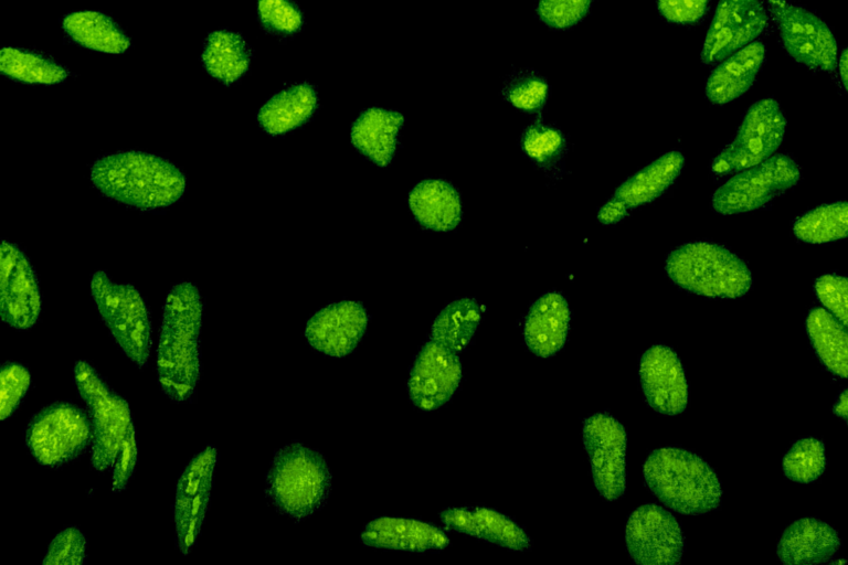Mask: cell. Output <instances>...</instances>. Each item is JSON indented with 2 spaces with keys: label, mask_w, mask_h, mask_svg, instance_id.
Listing matches in <instances>:
<instances>
[{
  "label": "cell",
  "mask_w": 848,
  "mask_h": 565,
  "mask_svg": "<svg viewBox=\"0 0 848 565\" xmlns=\"http://www.w3.org/2000/svg\"><path fill=\"white\" fill-rule=\"evenodd\" d=\"M203 302L190 281L174 284L167 294L156 350V375L163 395L186 403L201 377Z\"/></svg>",
  "instance_id": "cell-1"
},
{
  "label": "cell",
  "mask_w": 848,
  "mask_h": 565,
  "mask_svg": "<svg viewBox=\"0 0 848 565\" xmlns=\"http://www.w3.org/2000/svg\"><path fill=\"white\" fill-rule=\"evenodd\" d=\"M93 186L105 198L140 211L166 209L186 192L184 173L170 160L144 151H117L89 168Z\"/></svg>",
  "instance_id": "cell-2"
},
{
  "label": "cell",
  "mask_w": 848,
  "mask_h": 565,
  "mask_svg": "<svg viewBox=\"0 0 848 565\" xmlns=\"http://www.w3.org/2000/svg\"><path fill=\"white\" fill-rule=\"evenodd\" d=\"M643 477L650 492L669 509L689 515L706 514L721 500V484L699 456L676 447L649 454Z\"/></svg>",
  "instance_id": "cell-3"
},
{
  "label": "cell",
  "mask_w": 848,
  "mask_h": 565,
  "mask_svg": "<svg viewBox=\"0 0 848 565\" xmlns=\"http://www.w3.org/2000/svg\"><path fill=\"white\" fill-rule=\"evenodd\" d=\"M330 489L331 473L318 451L292 443L274 454L265 493L279 513L304 520L325 504Z\"/></svg>",
  "instance_id": "cell-4"
},
{
  "label": "cell",
  "mask_w": 848,
  "mask_h": 565,
  "mask_svg": "<svg viewBox=\"0 0 848 565\" xmlns=\"http://www.w3.org/2000/svg\"><path fill=\"white\" fill-rule=\"evenodd\" d=\"M665 267L678 287L709 298H739L752 285L746 264L730 249L709 242L678 246L668 254Z\"/></svg>",
  "instance_id": "cell-5"
},
{
  "label": "cell",
  "mask_w": 848,
  "mask_h": 565,
  "mask_svg": "<svg viewBox=\"0 0 848 565\" xmlns=\"http://www.w3.org/2000/svg\"><path fill=\"white\" fill-rule=\"evenodd\" d=\"M95 307L119 350L138 369L147 366L152 347L148 305L135 286L96 270L89 281Z\"/></svg>",
  "instance_id": "cell-6"
},
{
  "label": "cell",
  "mask_w": 848,
  "mask_h": 565,
  "mask_svg": "<svg viewBox=\"0 0 848 565\" xmlns=\"http://www.w3.org/2000/svg\"><path fill=\"white\" fill-rule=\"evenodd\" d=\"M73 379L92 425L91 463L97 471L112 470L121 444L134 425L129 405L87 360L74 363Z\"/></svg>",
  "instance_id": "cell-7"
},
{
  "label": "cell",
  "mask_w": 848,
  "mask_h": 565,
  "mask_svg": "<svg viewBox=\"0 0 848 565\" xmlns=\"http://www.w3.org/2000/svg\"><path fill=\"white\" fill-rule=\"evenodd\" d=\"M92 441L87 411L71 402H54L38 411L29 420L24 443L34 460L43 467L60 468L81 457Z\"/></svg>",
  "instance_id": "cell-8"
},
{
  "label": "cell",
  "mask_w": 848,
  "mask_h": 565,
  "mask_svg": "<svg viewBox=\"0 0 848 565\" xmlns=\"http://www.w3.org/2000/svg\"><path fill=\"white\" fill-rule=\"evenodd\" d=\"M785 129L786 118L775 99L755 102L745 113L732 141L713 159L711 171L723 177L766 160L782 143Z\"/></svg>",
  "instance_id": "cell-9"
},
{
  "label": "cell",
  "mask_w": 848,
  "mask_h": 565,
  "mask_svg": "<svg viewBox=\"0 0 848 565\" xmlns=\"http://www.w3.org/2000/svg\"><path fill=\"white\" fill-rule=\"evenodd\" d=\"M801 179V168L786 154H773L766 160L736 172L719 186L711 207L723 215L753 211L794 186Z\"/></svg>",
  "instance_id": "cell-10"
},
{
  "label": "cell",
  "mask_w": 848,
  "mask_h": 565,
  "mask_svg": "<svg viewBox=\"0 0 848 565\" xmlns=\"http://www.w3.org/2000/svg\"><path fill=\"white\" fill-rule=\"evenodd\" d=\"M766 9L783 47L796 62L814 71L833 72L837 67V42L820 18L788 0H767Z\"/></svg>",
  "instance_id": "cell-11"
},
{
  "label": "cell",
  "mask_w": 848,
  "mask_h": 565,
  "mask_svg": "<svg viewBox=\"0 0 848 565\" xmlns=\"http://www.w3.org/2000/svg\"><path fill=\"white\" fill-rule=\"evenodd\" d=\"M218 458L216 448L205 446L190 459L177 480L173 523L176 545L182 555L191 552L201 534Z\"/></svg>",
  "instance_id": "cell-12"
},
{
  "label": "cell",
  "mask_w": 848,
  "mask_h": 565,
  "mask_svg": "<svg viewBox=\"0 0 848 565\" xmlns=\"http://www.w3.org/2000/svg\"><path fill=\"white\" fill-rule=\"evenodd\" d=\"M582 436L595 488L604 499L617 500L626 489L627 437L623 425L608 414H593L584 419Z\"/></svg>",
  "instance_id": "cell-13"
},
{
  "label": "cell",
  "mask_w": 848,
  "mask_h": 565,
  "mask_svg": "<svg viewBox=\"0 0 848 565\" xmlns=\"http://www.w3.org/2000/svg\"><path fill=\"white\" fill-rule=\"evenodd\" d=\"M42 299L36 273L25 253L14 243L1 241L0 316L15 330L31 329L39 320Z\"/></svg>",
  "instance_id": "cell-14"
},
{
  "label": "cell",
  "mask_w": 848,
  "mask_h": 565,
  "mask_svg": "<svg viewBox=\"0 0 848 565\" xmlns=\"http://www.w3.org/2000/svg\"><path fill=\"white\" fill-rule=\"evenodd\" d=\"M625 542L632 559L640 565L678 564L683 534L676 519L656 504L638 507L628 516Z\"/></svg>",
  "instance_id": "cell-15"
},
{
  "label": "cell",
  "mask_w": 848,
  "mask_h": 565,
  "mask_svg": "<svg viewBox=\"0 0 848 565\" xmlns=\"http://www.w3.org/2000/svg\"><path fill=\"white\" fill-rule=\"evenodd\" d=\"M767 24L763 0H720L706 34L701 62L712 65L755 41Z\"/></svg>",
  "instance_id": "cell-16"
},
{
  "label": "cell",
  "mask_w": 848,
  "mask_h": 565,
  "mask_svg": "<svg viewBox=\"0 0 848 565\" xmlns=\"http://www.w3.org/2000/svg\"><path fill=\"white\" fill-rule=\"evenodd\" d=\"M460 379L458 354L430 339L418 351L410 371V399L422 411L436 409L451 399Z\"/></svg>",
  "instance_id": "cell-17"
},
{
  "label": "cell",
  "mask_w": 848,
  "mask_h": 565,
  "mask_svg": "<svg viewBox=\"0 0 848 565\" xmlns=\"http://www.w3.org/2000/svg\"><path fill=\"white\" fill-rule=\"evenodd\" d=\"M639 381L648 406L664 415L682 413L688 403V386L677 354L668 347L654 345L639 361Z\"/></svg>",
  "instance_id": "cell-18"
},
{
  "label": "cell",
  "mask_w": 848,
  "mask_h": 565,
  "mask_svg": "<svg viewBox=\"0 0 848 565\" xmlns=\"http://www.w3.org/2000/svg\"><path fill=\"white\" fill-rule=\"evenodd\" d=\"M368 320V312L360 302L339 301L320 309L308 320L305 337L316 351L342 358L357 348Z\"/></svg>",
  "instance_id": "cell-19"
},
{
  "label": "cell",
  "mask_w": 848,
  "mask_h": 565,
  "mask_svg": "<svg viewBox=\"0 0 848 565\" xmlns=\"http://www.w3.org/2000/svg\"><path fill=\"white\" fill-rule=\"evenodd\" d=\"M360 540L367 546L407 552L437 551L449 543L447 535L430 523L389 516L370 521Z\"/></svg>",
  "instance_id": "cell-20"
},
{
  "label": "cell",
  "mask_w": 848,
  "mask_h": 565,
  "mask_svg": "<svg viewBox=\"0 0 848 565\" xmlns=\"http://www.w3.org/2000/svg\"><path fill=\"white\" fill-rule=\"evenodd\" d=\"M569 326L568 302L558 292H547L532 303L526 316L524 342L536 355L552 356L565 343Z\"/></svg>",
  "instance_id": "cell-21"
},
{
  "label": "cell",
  "mask_w": 848,
  "mask_h": 565,
  "mask_svg": "<svg viewBox=\"0 0 848 565\" xmlns=\"http://www.w3.org/2000/svg\"><path fill=\"white\" fill-rule=\"evenodd\" d=\"M840 545L839 535L834 527L820 520L805 518L785 529L776 553L784 564H818L831 558Z\"/></svg>",
  "instance_id": "cell-22"
},
{
  "label": "cell",
  "mask_w": 848,
  "mask_h": 565,
  "mask_svg": "<svg viewBox=\"0 0 848 565\" xmlns=\"http://www.w3.org/2000/svg\"><path fill=\"white\" fill-rule=\"evenodd\" d=\"M764 60L765 46L755 40L717 63L706 83L707 98L722 105L741 97L754 83Z\"/></svg>",
  "instance_id": "cell-23"
},
{
  "label": "cell",
  "mask_w": 848,
  "mask_h": 565,
  "mask_svg": "<svg viewBox=\"0 0 848 565\" xmlns=\"http://www.w3.org/2000/svg\"><path fill=\"white\" fill-rule=\"evenodd\" d=\"M402 114L372 107L365 109L351 127V143L379 167H386L395 152Z\"/></svg>",
  "instance_id": "cell-24"
},
{
  "label": "cell",
  "mask_w": 848,
  "mask_h": 565,
  "mask_svg": "<svg viewBox=\"0 0 848 565\" xmlns=\"http://www.w3.org/2000/svg\"><path fill=\"white\" fill-rule=\"evenodd\" d=\"M409 205L418 223L433 231L454 230L463 215L458 192L441 179L418 182L409 194Z\"/></svg>",
  "instance_id": "cell-25"
},
{
  "label": "cell",
  "mask_w": 848,
  "mask_h": 565,
  "mask_svg": "<svg viewBox=\"0 0 848 565\" xmlns=\"http://www.w3.org/2000/svg\"><path fill=\"white\" fill-rule=\"evenodd\" d=\"M317 92L308 83L292 85L271 97L258 110L259 126L272 136L305 124L317 108Z\"/></svg>",
  "instance_id": "cell-26"
},
{
  "label": "cell",
  "mask_w": 848,
  "mask_h": 565,
  "mask_svg": "<svg viewBox=\"0 0 848 565\" xmlns=\"http://www.w3.org/2000/svg\"><path fill=\"white\" fill-rule=\"evenodd\" d=\"M681 152L669 151L629 177L615 191V198L635 207L661 195L677 179L683 167Z\"/></svg>",
  "instance_id": "cell-27"
},
{
  "label": "cell",
  "mask_w": 848,
  "mask_h": 565,
  "mask_svg": "<svg viewBox=\"0 0 848 565\" xmlns=\"http://www.w3.org/2000/svg\"><path fill=\"white\" fill-rule=\"evenodd\" d=\"M62 28L75 43L89 50L119 54L127 51L130 41L119 25L98 11H76L64 17Z\"/></svg>",
  "instance_id": "cell-28"
},
{
  "label": "cell",
  "mask_w": 848,
  "mask_h": 565,
  "mask_svg": "<svg viewBox=\"0 0 848 565\" xmlns=\"http://www.w3.org/2000/svg\"><path fill=\"white\" fill-rule=\"evenodd\" d=\"M201 60L212 77L229 85L246 73L251 50L239 33L220 30L205 39Z\"/></svg>",
  "instance_id": "cell-29"
},
{
  "label": "cell",
  "mask_w": 848,
  "mask_h": 565,
  "mask_svg": "<svg viewBox=\"0 0 848 565\" xmlns=\"http://www.w3.org/2000/svg\"><path fill=\"white\" fill-rule=\"evenodd\" d=\"M812 345L822 363L834 374H848V334L846 327L824 308H814L806 319Z\"/></svg>",
  "instance_id": "cell-30"
},
{
  "label": "cell",
  "mask_w": 848,
  "mask_h": 565,
  "mask_svg": "<svg viewBox=\"0 0 848 565\" xmlns=\"http://www.w3.org/2000/svg\"><path fill=\"white\" fill-rule=\"evenodd\" d=\"M480 318L481 308L475 299L452 301L433 321L430 339L458 354L470 342Z\"/></svg>",
  "instance_id": "cell-31"
},
{
  "label": "cell",
  "mask_w": 848,
  "mask_h": 565,
  "mask_svg": "<svg viewBox=\"0 0 848 565\" xmlns=\"http://www.w3.org/2000/svg\"><path fill=\"white\" fill-rule=\"evenodd\" d=\"M0 72L19 82L44 85L62 83L68 76V71L54 60L11 46L3 47L0 52Z\"/></svg>",
  "instance_id": "cell-32"
},
{
  "label": "cell",
  "mask_w": 848,
  "mask_h": 565,
  "mask_svg": "<svg viewBox=\"0 0 848 565\" xmlns=\"http://www.w3.org/2000/svg\"><path fill=\"white\" fill-rule=\"evenodd\" d=\"M524 154L541 170L558 174L562 171L568 149L563 132L537 118L527 126L520 139Z\"/></svg>",
  "instance_id": "cell-33"
},
{
  "label": "cell",
  "mask_w": 848,
  "mask_h": 565,
  "mask_svg": "<svg viewBox=\"0 0 848 565\" xmlns=\"http://www.w3.org/2000/svg\"><path fill=\"white\" fill-rule=\"evenodd\" d=\"M848 204L846 201L824 204L799 216L793 226L799 239L814 243H829L847 236Z\"/></svg>",
  "instance_id": "cell-34"
},
{
  "label": "cell",
  "mask_w": 848,
  "mask_h": 565,
  "mask_svg": "<svg viewBox=\"0 0 848 565\" xmlns=\"http://www.w3.org/2000/svg\"><path fill=\"white\" fill-rule=\"evenodd\" d=\"M474 537H478L511 551L530 547L527 533L511 519L492 509L473 508Z\"/></svg>",
  "instance_id": "cell-35"
},
{
  "label": "cell",
  "mask_w": 848,
  "mask_h": 565,
  "mask_svg": "<svg viewBox=\"0 0 848 565\" xmlns=\"http://www.w3.org/2000/svg\"><path fill=\"white\" fill-rule=\"evenodd\" d=\"M550 85L536 70L512 72L505 81L501 95L518 109L539 113L549 97Z\"/></svg>",
  "instance_id": "cell-36"
},
{
  "label": "cell",
  "mask_w": 848,
  "mask_h": 565,
  "mask_svg": "<svg viewBox=\"0 0 848 565\" xmlns=\"http://www.w3.org/2000/svg\"><path fill=\"white\" fill-rule=\"evenodd\" d=\"M782 466L789 480L801 483L815 481L826 467L824 444L813 437L797 440L784 456Z\"/></svg>",
  "instance_id": "cell-37"
},
{
  "label": "cell",
  "mask_w": 848,
  "mask_h": 565,
  "mask_svg": "<svg viewBox=\"0 0 848 565\" xmlns=\"http://www.w3.org/2000/svg\"><path fill=\"white\" fill-rule=\"evenodd\" d=\"M257 17L262 26L278 36L296 34L304 18L292 0H257Z\"/></svg>",
  "instance_id": "cell-38"
},
{
  "label": "cell",
  "mask_w": 848,
  "mask_h": 565,
  "mask_svg": "<svg viewBox=\"0 0 848 565\" xmlns=\"http://www.w3.org/2000/svg\"><path fill=\"white\" fill-rule=\"evenodd\" d=\"M87 559V540L77 526L61 530L50 542L43 565H82Z\"/></svg>",
  "instance_id": "cell-39"
},
{
  "label": "cell",
  "mask_w": 848,
  "mask_h": 565,
  "mask_svg": "<svg viewBox=\"0 0 848 565\" xmlns=\"http://www.w3.org/2000/svg\"><path fill=\"white\" fill-rule=\"evenodd\" d=\"M31 385L29 370L19 362L2 363L0 371V418H9L23 401Z\"/></svg>",
  "instance_id": "cell-40"
},
{
  "label": "cell",
  "mask_w": 848,
  "mask_h": 565,
  "mask_svg": "<svg viewBox=\"0 0 848 565\" xmlns=\"http://www.w3.org/2000/svg\"><path fill=\"white\" fill-rule=\"evenodd\" d=\"M593 0H539L537 15L547 26L554 30L570 29L580 23L589 13Z\"/></svg>",
  "instance_id": "cell-41"
},
{
  "label": "cell",
  "mask_w": 848,
  "mask_h": 565,
  "mask_svg": "<svg viewBox=\"0 0 848 565\" xmlns=\"http://www.w3.org/2000/svg\"><path fill=\"white\" fill-rule=\"evenodd\" d=\"M815 291L819 301L845 327L848 322V282L844 276L828 274L815 281Z\"/></svg>",
  "instance_id": "cell-42"
},
{
  "label": "cell",
  "mask_w": 848,
  "mask_h": 565,
  "mask_svg": "<svg viewBox=\"0 0 848 565\" xmlns=\"http://www.w3.org/2000/svg\"><path fill=\"white\" fill-rule=\"evenodd\" d=\"M138 461L136 429L132 425L125 437L116 460L112 467V491L120 493L132 478Z\"/></svg>",
  "instance_id": "cell-43"
},
{
  "label": "cell",
  "mask_w": 848,
  "mask_h": 565,
  "mask_svg": "<svg viewBox=\"0 0 848 565\" xmlns=\"http://www.w3.org/2000/svg\"><path fill=\"white\" fill-rule=\"evenodd\" d=\"M709 0H657L659 13L669 22L696 24L707 12Z\"/></svg>",
  "instance_id": "cell-44"
},
{
  "label": "cell",
  "mask_w": 848,
  "mask_h": 565,
  "mask_svg": "<svg viewBox=\"0 0 848 565\" xmlns=\"http://www.w3.org/2000/svg\"><path fill=\"white\" fill-rule=\"evenodd\" d=\"M439 519L451 530L473 536L474 523L468 508H449L439 513Z\"/></svg>",
  "instance_id": "cell-45"
},
{
  "label": "cell",
  "mask_w": 848,
  "mask_h": 565,
  "mask_svg": "<svg viewBox=\"0 0 848 565\" xmlns=\"http://www.w3.org/2000/svg\"><path fill=\"white\" fill-rule=\"evenodd\" d=\"M628 209L623 201L613 196L598 210L597 218L606 225L615 224L627 215Z\"/></svg>",
  "instance_id": "cell-46"
},
{
  "label": "cell",
  "mask_w": 848,
  "mask_h": 565,
  "mask_svg": "<svg viewBox=\"0 0 848 565\" xmlns=\"http://www.w3.org/2000/svg\"><path fill=\"white\" fill-rule=\"evenodd\" d=\"M847 399H848L847 390H845L839 395V398H838L837 403L834 406L835 414L837 416L844 418L845 420L847 419V405H848V401Z\"/></svg>",
  "instance_id": "cell-47"
},
{
  "label": "cell",
  "mask_w": 848,
  "mask_h": 565,
  "mask_svg": "<svg viewBox=\"0 0 848 565\" xmlns=\"http://www.w3.org/2000/svg\"><path fill=\"white\" fill-rule=\"evenodd\" d=\"M838 62H839V64H837V65L839 66V73H840L842 86H844L845 90H847V71H848V65H847V50L846 49L842 51L841 55L839 56Z\"/></svg>",
  "instance_id": "cell-48"
}]
</instances>
